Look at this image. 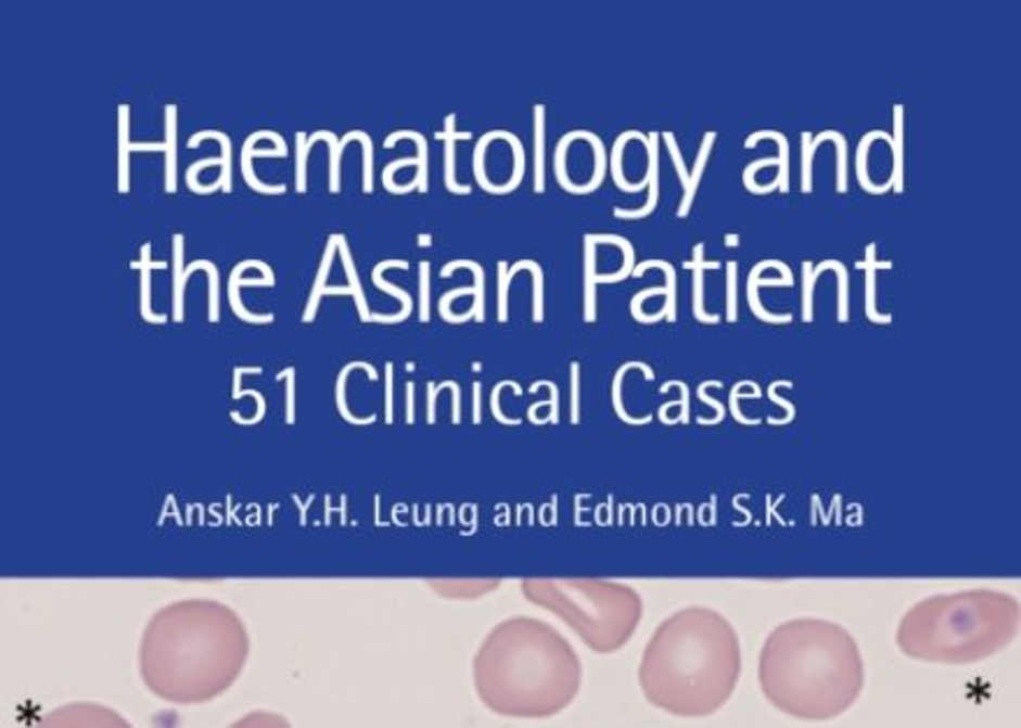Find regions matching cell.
Segmentation results:
<instances>
[{
	"mask_svg": "<svg viewBox=\"0 0 1021 728\" xmlns=\"http://www.w3.org/2000/svg\"><path fill=\"white\" fill-rule=\"evenodd\" d=\"M251 652L244 620L214 599L163 605L140 640V675L156 699L200 705L219 699L242 675Z\"/></svg>",
	"mask_w": 1021,
	"mask_h": 728,
	"instance_id": "1",
	"label": "cell"
},
{
	"mask_svg": "<svg viewBox=\"0 0 1021 728\" xmlns=\"http://www.w3.org/2000/svg\"><path fill=\"white\" fill-rule=\"evenodd\" d=\"M741 664L733 624L713 608L690 605L666 617L648 640L639 682L650 705L701 719L733 697Z\"/></svg>",
	"mask_w": 1021,
	"mask_h": 728,
	"instance_id": "2",
	"label": "cell"
},
{
	"mask_svg": "<svg viewBox=\"0 0 1021 728\" xmlns=\"http://www.w3.org/2000/svg\"><path fill=\"white\" fill-rule=\"evenodd\" d=\"M864 659L845 626L801 617L768 634L760 652V687L780 713L803 721L841 717L864 691Z\"/></svg>",
	"mask_w": 1021,
	"mask_h": 728,
	"instance_id": "3",
	"label": "cell"
},
{
	"mask_svg": "<svg viewBox=\"0 0 1021 728\" xmlns=\"http://www.w3.org/2000/svg\"><path fill=\"white\" fill-rule=\"evenodd\" d=\"M580 682L583 666L572 642L537 617L499 622L474 656L478 699L499 717H556L574 703Z\"/></svg>",
	"mask_w": 1021,
	"mask_h": 728,
	"instance_id": "4",
	"label": "cell"
},
{
	"mask_svg": "<svg viewBox=\"0 0 1021 728\" xmlns=\"http://www.w3.org/2000/svg\"><path fill=\"white\" fill-rule=\"evenodd\" d=\"M1021 608L1006 591L966 589L929 597L903 615L896 646L927 664L966 666L1006 650L1019 636Z\"/></svg>",
	"mask_w": 1021,
	"mask_h": 728,
	"instance_id": "5",
	"label": "cell"
},
{
	"mask_svg": "<svg viewBox=\"0 0 1021 728\" xmlns=\"http://www.w3.org/2000/svg\"><path fill=\"white\" fill-rule=\"evenodd\" d=\"M523 597L560 617L597 654L623 650L643 617L639 591L615 580H523Z\"/></svg>",
	"mask_w": 1021,
	"mask_h": 728,
	"instance_id": "6",
	"label": "cell"
},
{
	"mask_svg": "<svg viewBox=\"0 0 1021 728\" xmlns=\"http://www.w3.org/2000/svg\"><path fill=\"white\" fill-rule=\"evenodd\" d=\"M33 728H132V724L107 705L68 703L42 715Z\"/></svg>",
	"mask_w": 1021,
	"mask_h": 728,
	"instance_id": "7",
	"label": "cell"
},
{
	"mask_svg": "<svg viewBox=\"0 0 1021 728\" xmlns=\"http://www.w3.org/2000/svg\"><path fill=\"white\" fill-rule=\"evenodd\" d=\"M195 269H205L209 277V320L214 323L219 318V288H221V274L219 267H216L212 260H193L191 265L183 267V234L175 232L173 234V309H175V320L183 318V291H187V281L195 272Z\"/></svg>",
	"mask_w": 1021,
	"mask_h": 728,
	"instance_id": "8",
	"label": "cell"
},
{
	"mask_svg": "<svg viewBox=\"0 0 1021 728\" xmlns=\"http://www.w3.org/2000/svg\"><path fill=\"white\" fill-rule=\"evenodd\" d=\"M646 179H648V202L639 209H621L615 207L613 216L615 218H646L660 205V132H650L648 135V167H646Z\"/></svg>",
	"mask_w": 1021,
	"mask_h": 728,
	"instance_id": "9",
	"label": "cell"
},
{
	"mask_svg": "<svg viewBox=\"0 0 1021 728\" xmlns=\"http://www.w3.org/2000/svg\"><path fill=\"white\" fill-rule=\"evenodd\" d=\"M456 122H458V116H456V114H448V116H446V124H444V132L439 135V138L444 140V183H446L448 193H454V195H470V193H472V186H470V183H458V179H456V169H458L456 142L472 140L474 135H472V132H458V130H456Z\"/></svg>",
	"mask_w": 1021,
	"mask_h": 728,
	"instance_id": "10",
	"label": "cell"
},
{
	"mask_svg": "<svg viewBox=\"0 0 1021 728\" xmlns=\"http://www.w3.org/2000/svg\"><path fill=\"white\" fill-rule=\"evenodd\" d=\"M768 267L778 269L780 279H784L787 283L794 285L792 269L787 267L782 260H762V263H757L755 267H752V272H750V277H748V302H750V309H752V314L760 316L762 320H766V323H792V316H774V314H766L764 307H762L757 279L764 274V269H768Z\"/></svg>",
	"mask_w": 1021,
	"mask_h": 728,
	"instance_id": "11",
	"label": "cell"
},
{
	"mask_svg": "<svg viewBox=\"0 0 1021 728\" xmlns=\"http://www.w3.org/2000/svg\"><path fill=\"white\" fill-rule=\"evenodd\" d=\"M358 138H360V130L346 132L342 140L332 130H316L307 138V149L309 151L316 142H321V140L330 149V193H340V189H342V154H344V149L350 142H354V140L358 142Z\"/></svg>",
	"mask_w": 1021,
	"mask_h": 728,
	"instance_id": "12",
	"label": "cell"
},
{
	"mask_svg": "<svg viewBox=\"0 0 1021 728\" xmlns=\"http://www.w3.org/2000/svg\"><path fill=\"white\" fill-rule=\"evenodd\" d=\"M248 267L260 269L263 277L275 285V272H272L270 265L263 263V260H242V263H238L235 267H232V272H230V281H228L230 307H232V311H235L240 318L248 320V323H272V314H270V316H254V314H248V311L244 309L242 297H240V279H242V274L246 272Z\"/></svg>",
	"mask_w": 1021,
	"mask_h": 728,
	"instance_id": "13",
	"label": "cell"
},
{
	"mask_svg": "<svg viewBox=\"0 0 1021 728\" xmlns=\"http://www.w3.org/2000/svg\"><path fill=\"white\" fill-rule=\"evenodd\" d=\"M876 248H878V244L870 242V244L866 246V258L859 260L855 267L862 269V272H864V281H866V316H868L870 320H876V323H890V320H892L890 314L878 316V311H876V291H878L876 285H878V269H892L894 263H892V260L880 263V260L876 258Z\"/></svg>",
	"mask_w": 1021,
	"mask_h": 728,
	"instance_id": "14",
	"label": "cell"
},
{
	"mask_svg": "<svg viewBox=\"0 0 1021 728\" xmlns=\"http://www.w3.org/2000/svg\"><path fill=\"white\" fill-rule=\"evenodd\" d=\"M391 267H399L401 272H407L409 263H407V260H395V258H393V260H383V263H379V265L372 269V281H374V285L379 288V291H383V293H388V295L401 299V304H405V309H401V314H397V316H374V320H379V323H397V320H405V318L411 314V309H413L411 295H409L407 291H401V288L393 285L391 281L383 279V274H386Z\"/></svg>",
	"mask_w": 1021,
	"mask_h": 728,
	"instance_id": "15",
	"label": "cell"
},
{
	"mask_svg": "<svg viewBox=\"0 0 1021 728\" xmlns=\"http://www.w3.org/2000/svg\"><path fill=\"white\" fill-rule=\"evenodd\" d=\"M892 158H894V193H906V107L894 105V132H892Z\"/></svg>",
	"mask_w": 1021,
	"mask_h": 728,
	"instance_id": "16",
	"label": "cell"
},
{
	"mask_svg": "<svg viewBox=\"0 0 1021 728\" xmlns=\"http://www.w3.org/2000/svg\"><path fill=\"white\" fill-rule=\"evenodd\" d=\"M641 135H643V132H639V130L621 132V135H617V138H615L613 149H611L609 169H611V177H613L615 186H617V189H621L623 193H639V191L648 189V179H646V177H643L639 183H629L627 177H625V167H623V163H625V156H623V154H625L627 144H629L631 140H639Z\"/></svg>",
	"mask_w": 1021,
	"mask_h": 728,
	"instance_id": "17",
	"label": "cell"
},
{
	"mask_svg": "<svg viewBox=\"0 0 1021 728\" xmlns=\"http://www.w3.org/2000/svg\"><path fill=\"white\" fill-rule=\"evenodd\" d=\"M177 132H179V107L175 103L165 105V193H177Z\"/></svg>",
	"mask_w": 1021,
	"mask_h": 728,
	"instance_id": "18",
	"label": "cell"
},
{
	"mask_svg": "<svg viewBox=\"0 0 1021 728\" xmlns=\"http://www.w3.org/2000/svg\"><path fill=\"white\" fill-rule=\"evenodd\" d=\"M546 132H548V107L534 105V193H546Z\"/></svg>",
	"mask_w": 1021,
	"mask_h": 728,
	"instance_id": "19",
	"label": "cell"
},
{
	"mask_svg": "<svg viewBox=\"0 0 1021 728\" xmlns=\"http://www.w3.org/2000/svg\"><path fill=\"white\" fill-rule=\"evenodd\" d=\"M704 248H706L704 242L694 244V248H692V260L685 263L682 267H688L690 272H692V285H694V316H697L699 320H704V323H717V316H709V314L704 311V272H706V269H717L719 263H717V260L706 263V260H704Z\"/></svg>",
	"mask_w": 1021,
	"mask_h": 728,
	"instance_id": "20",
	"label": "cell"
},
{
	"mask_svg": "<svg viewBox=\"0 0 1021 728\" xmlns=\"http://www.w3.org/2000/svg\"><path fill=\"white\" fill-rule=\"evenodd\" d=\"M597 244L592 242V234L588 232L583 237V307L585 320L595 318V302H597Z\"/></svg>",
	"mask_w": 1021,
	"mask_h": 728,
	"instance_id": "21",
	"label": "cell"
},
{
	"mask_svg": "<svg viewBox=\"0 0 1021 728\" xmlns=\"http://www.w3.org/2000/svg\"><path fill=\"white\" fill-rule=\"evenodd\" d=\"M715 140H717V132H715V130H709V132L704 135V140H701V146H699V154H697L694 167H692V173L688 175V177H690V189H688V193L682 195L680 205H678V212H676L678 218H688V216H690V207H692V202H694V197H697L699 183H701V179H704V173H706V165H709V158H711V151H713Z\"/></svg>",
	"mask_w": 1021,
	"mask_h": 728,
	"instance_id": "22",
	"label": "cell"
},
{
	"mask_svg": "<svg viewBox=\"0 0 1021 728\" xmlns=\"http://www.w3.org/2000/svg\"><path fill=\"white\" fill-rule=\"evenodd\" d=\"M825 142L835 144V193L845 195L847 189H850V186H847V138L839 130H822L813 138V144H811L813 156L817 154V149L822 146Z\"/></svg>",
	"mask_w": 1021,
	"mask_h": 728,
	"instance_id": "23",
	"label": "cell"
},
{
	"mask_svg": "<svg viewBox=\"0 0 1021 728\" xmlns=\"http://www.w3.org/2000/svg\"><path fill=\"white\" fill-rule=\"evenodd\" d=\"M258 140H263V130L251 132L248 138L244 140V144H242V175H244V181L251 186V191H256V193H263V195H283V193L289 191L286 183L270 186V183H263V181L256 177L254 156H251V154H254V149H256Z\"/></svg>",
	"mask_w": 1021,
	"mask_h": 728,
	"instance_id": "24",
	"label": "cell"
},
{
	"mask_svg": "<svg viewBox=\"0 0 1021 728\" xmlns=\"http://www.w3.org/2000/svg\"><path fill=\"white\" fill-rule=\"evenodd\" d=\"M130 267L140 272V311L144 318L156 320V323H165V316H152V269H165L167 263H152V244L142 246V260L140 263H130Z\"/></svg>",
	"mask_w": 1021,
	"mask_h": 728,
	"instance_id": "25",
	"label": "cell"
},
{
	"mask_svg": "<svg viewBox=\"0 0 1021 728\" xmlns=\"http://www.w3.org/2000/svg\"><path fill=\"white\" fill-rule=\"evenodd\" d=\"M399 140H411V142L416 144L418 167H416V179H413V183L418 186V193H427V167H430V156H427V140H425V135L418 132V130H395V132L388 135V140L383 142V146L393 149Z\"/></svg>",
	"mask_w": 1021,
	"mask_h": 728,
	"instance_id": "26",
	"label": "cell"
},
{
	"mask_svg": "<svg viewBox=\"0 0 1021 728\" xmlns=\"http://www.w3.org/2000/svg\"><path fill=\"white\" fill-rule=\"evenodd\" d=\"M590 234H592V242H595L597 246H599V244H609V246L621 248V253H623V267L617 269V272H613V274H597V283H621V281L629 279L631 272H634V267H636V263H634V260H636V253H634L631 242L625 240V237H621V234H611V232H607V234H595V232H590Z\"/></svg>",
	"mask_w": 1021,
	"mask_h": 728,
	"instance_id": "27",
	"label": "cell"
},
{
	"mask_svg": "<svg viewBox=\"0 0 1021 728\" xmlns=\"http://www.w3.org/2000/svg\"><path fill=\"white\" fill-rule=\"evenodd\" d=\"M764 140H771L778 144L780 167L776 177L780 183V193H790V140H787L780 130H757L745 138V149H755Z\"/></svg>",
	"mask_w": 1021,
	"mask_h": 728,
	"instance_id": "28",
	"label": "cell"
},
{
	"mask_svg": "<svg viewBox=\"0 0 1021 728\" xmlns=\"http://www.w3.org/2000/svg\"><path fill=\"white\" fill-rule=\"evenodd\" d=\"M337 240H340V232L328 237V244H326L323 258H321V267H318V274H316V281H314V291H311L307 311H305V323H309V320L316 316L318 299H321L323 293H326V281L332 272V260H334V256H337Z\"/></svg>",
	"mask_w": 1021,
	"mask_h": 728,
	"instance_id": "29",
	"label": "cell"
},
{
	"mask_svg": "<svg viewBox=\"0 0 1021 728\" xmlns=\"http://www.w3.org/2000/svg\"><path fill=\"white\" fill-rule=\"evenodd\" d=\"M205 140H216L221 144V183H224V193H232V140L228 138L226 132L221 130H200L195 135H191V140H189V149H195L203 144Z\"/></svg>",
	"mask_w": 1021,
	"mask_h": 728,
	"instance_id": "30",
	"label": "cell"
},
{
	"mask_svg": "<svg viewBox=\"0 0 1021 728\" xmlns=\"http://www.w3.org/2000/svg\"><path fill=\"white\" fill-rule=\"evenodd\" d=\"M337 253H340L342 265H344V272H346V279H348L350 293H354V299H356V304H358L360 318H362V320H370L372 316H370V309H367V297H365V291H362V285H360V277H358V272H356L354 256H350L346 234H340V240H337Z\"/></svg>",
	"mask_w": 1021,
	"mask_h": 728,
	"instance_id": "31",
	"label": "cell"
},
{
	"mask_svg": "<svg viewBox=\"0 0 1021 728\" xmlns=\"http://www.w3.org/2000/svg\"><path fill=\"white\" fill-rule=\"evenodd\" d=\"M130 107L119 105V193L130 191Z\"/></svg>",
	"mask_w": 1021,
	"mask_h": 728,
	"instance_id": "32",
	"label": "cell"
},
{
	"mask_svg": "<svg viewBox=\"0 0 1021 728\" xmlns=\"http://www.w3.org/2000/svg\"><path fill=\"white\" fill-rule=\"evenodd\" d=\"M456 269H470V272L474 274V318L476 320H483V307H485V272H483V267L476 263V260H450L444 265V269L439 272L442 279H448L450 274L456 272Z\"/></svg>",
	"mask_w": 1021,
	"mask_h": 728,
	"instance_id": "33",
	"label": "cell"
},
{
	"mask_svg": "<svg viewBox=\"0 0 1021 728\" xmlns=\"http://www.w3.org/2000/svg\"><path fill=\"white\" fill-rule=\"evenodd\" d=\"M648 269H660V272H664L666 277V307L664 311L668 314V318H676V267L672 263H666V260H643L634 267V272L631 277H643Z\"/></svg>",
	"mask_w": 1021,
	"mask_h": 728,
	"instance_id": "34",
	"label": "cell"
},
{
	"mask_svg": "<svg viewBox=\"0 0 1021 728\" xmlns=\"http://www.w3.org/2000/svg\"><path fill=\"white\" fill-rule=\"evenodd\" d=\"M523 269L532 272V279H534V320H541V314H544V269L537 260H518L509 267V279L513 281L518 274L523 272Z\"/></svg>",
	"mask_w": 1021,
	"mask_h": 728,
	"instance_id": "35",
	"label": "cell"
},
{
	"mask_svg": "<svg viewBox=\"0 0 1021 728\" xmlns=\"http://www.w3.org/2000/svg\"><path fill=\"white\" fill-rule=\"evenodd\" d=\"M221 165H224L221 156H212V158L195 161V163L187 169V183H189V189H191L195 195H209V193H216L219 189H224L221 179H216L214 183H207V186H203V183L197 181L200 169H205V167H221Z\"/></svg>",
	"mask_w": 1021,
	"mask_h": 728,
	"instance_id": "36",
	"label": "cell"
},
{
	"mask_svg": "<svg viewBox=\"0 0 1021 728\" xmlns=\"http://www.w3.org/2000/svg\"><path fill=\"white\" fill-rule=\"evenodd\" d=\"M228 728H293L286 717H281L277 713H267V710H256V713H248L240 717L235 724H230Z\"/></svg>",
	"mask_w": 1021,
	"mask_h": 728,
	"instance_id": "37",
	"label": "cell"
},
{
	"mask_svg": "<svg viewBox=\"0 0 1021 728\" xmlns=\"http://www.w3.org/2000/svg\"><path fill=\"white\" fill-rule=\"evenodd\" d=\"M411 165H413V167H418V158H416V156H411V158H399V161H393V163H388L386 167H383V175H381V183H383V189H386V191H388V193H393V195H407V193H411V191H418V186H416L413 181H411V183H407V186H397V183L393 181V177H395L397 169H401V167H411Z\"/></svg>",
	"mask_w": 1021,
	"mask_h": 728,
	"instance_id": "38",
	"label": "cell"
},
{
	"mask_svg": "<svg viewBox=\"0 0 1021 728\" xmlns=\"http://www.w3.org/2000/svg\"><path fill=\"white\" fill-rule=\"evenodd\" d=\"M307 138L303 130L295 135V191L299 195L307 193V163H309V149Z\"/></svg>",
	"mask_w": 1021,
	"mask_h": 728,
	"instance_id": "39",
	"label": "cell"
},
{
	"mask_svg": "<svg viewBox=\"0 0 1021 728\" xmlns=\"http://www.w3.org/2000/svg\"><path fill=\"white\" fill-rule=\"evenodd\" d=\"M813 138L815 135L808 130L801 132V193H806V195L813 193V161H815L811 151Z\"/></svg>",
	"mask_w": 1021,
	"mask_h": 728,
	"instance_id": "40",
	"label": "cell"
},
{
	"mask_svg": "<svg viewBox=\"0 0 1021 728\" xmlns=\"http://www.w3.org/2000/svg\"><path fill=\"white\" fill-rule=\"evenodd\" d=\"M801 279H803V320L811 323L813 320V295H815V283L819 274H815V265L811 260H803L801 265Z\"/></svg>",
	"mask_w": 1021,
	"mask_h": 728,
	"instance_id": "41",
	"label": "cell"
},
{
	"mask_svg": "<svg viewBox=\"0 0 1021 728\" xmlns=\"http://www.w3.org/2000/svg\"><path fill=\"white\" fill-rule=\"evenodd\" d=\"M725 267H727V318L733 323L736 316H739V307H736V302H739V263L729 260Z\"/></svg>",
	"mask_w": 1021,
	"mask_h": 728,
	"instance_id": "42",
	"label": "cell"
},
{
	"mask_svg": "<svg viewBox=\"0 0 1021 728\" xmlns=\"http://www.w3.org/2000/svg\"><path fill=\"white\" fill-rule=\"evenodd\" d=\"M430 263L421 260L418 263V288H421V297H418V309H421V320H427L430 316Z\"/></svg>",
	"mask_w": 1021,
	"mask_h": 728,
	"instance_id": "43",
	"label": "cell"
},
{
	"mask_svg": "<svg viewBox=\"0 0 1021 728\" xmlns=\"http://www.w3.org/2000/svg\"><path fill=\"white\" fill-rule=\"evenodd\" d=\"M497 279H499V320H507L509 314V263L499 260L497 263Z\"/></svg>",
	"mask_w": 1021,
	"mask_h": 728,
	"instance_id": "44",
	"label": "cell"
},
{
	"mask_svg": "<svg viewBox=\"0 0 1021 728\" xmlns=\"http://www.w3.org/2000/svg\"><path fill=\"white\" fill-rule=\"evenodd\" d=\"M254 158H265V156H270V158H283L286 154H283V151L279 149H254V154H251Z\"/></svg>",
	"mask_w": 1021,
	"mask_h": 728,
	"instance_id": "45",
	"label": "cell"
},
{
	"mask_svg": "<svg viewBox=\"0 0 1021 728\" xmlns=\"http://www.w3.org/2000/svg\"><path fill=\"white\" fill-rule=\"evenodd\" d=\"M739 242H741L739 234H727V237H725V244H727V246H736Z\"/></svg>",
	"mask_w": 1021,
	"mask_h": 728,
	"instance_id": "46",
	"label": "cell"
},
{
	"mask_svg": "<svg viewBox=\"0 0 1021 728\" xmlns=\"http://www.w3.org/2000/svg\"><path fill=\"white\" fill-rule=\"evenodd\" d=\"M430 242H432L430 234H421V237H418V244H425V246H427Z\"/></svg>",
	"mask_w": 1021,
	"mask_h": 728,
	"instance_id": "47",
	"label": "cell"
}]
</instances>
